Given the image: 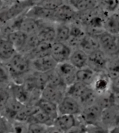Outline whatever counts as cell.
Here are the masks:
<instances>
[{
  "label": "cell",
  "instance_id": "22",
  "mask_svg": "<svg viewBox=\"0 0 119 133\" xmlns=\"http://www.w3.org/2000/svg\"><path fill=\"white\" fill-rule=\"evenodd\" d=\"M104 29L106 32L112 35H119V13H111L106 16Z\"/></svg>",
  "mask_w": 119,
  "mask_h": 133
},
{
  "label": "cell",
  "instance_id": "41",
  "mask_svg": "<svg viewBox=\"0 0 119 133\" xmlns=\"http://www.w3.org/2000/svg\"><path fill=\"white\" fill-rule=\"evenodd\" d=\"M109 133H119V124H118L117 125H116L115 127H114L113 128L110 129L109 130Z\"/></svg>",
  "mask_w": 119,
  "mask_h": 133
},
{
  "label": "cell",
  "instance_id": "11",
  "mask_svg": "<svg viewBox=\"0 0 119 133\" xmlns=\"http://www.w3.org/2000/svg\"><path fill=\"white\" fill-rule=\"evenodd\" d=\"M57 107L59 115L79 116L82 111V108L79 102L74 98L67 95Z\"/></svg>",
  "mask_w": 119,
  "mask_h": 133
},
{
  "label": "cell",
  "instance_id": "19",
  "mask_svg": "<svg viewBox=\"0 0 119 133\" xmlns=\"http://www.w3.org/2000/svg\"><path fill=\"white\" fill-rule=\"evenodd\" d=\"M97 72L87 66L86 68L77 70L76 81L88 87H92L97 78Z\"/></svg>",
  "mask_w": 119,
  "mask_h": 133
},
{
  "label": "cell",
  "instance_id": "28",
  "mask_svg": "<svg viewBox=\"0 0 119 133\" xmlns=\"http://www.w3.org/2000/svg\"><path fill=\"white\" fill-rule=\"evenodd\" d=\"M54 122H55V121L53 120V118H51L49 115L44 113V111H42L38 107L37 111H36L34 114L32 116L28 123H39V124L44 125L46 126L51 127L54 125Z\"/></svg>",
  "mask_w": 119,
  "mask_h": 133
},
{
  "label": "cell",
  "instance_id": "46",
  "mask_svg": "<svg viewBox=\"0 0 119 133\" xmlns=\"http://www.w3.org/2000/svg\"><path fill=\"white\" fill-rule=\"evenodd\" d=\"M118 13H119V11H118Z\"/></svg>",
  "mask_w": 119,
  "mask_h": 133
},
{
  "label": "cell",
  "instance_id": "45",
  "mask_svg": "<svg viewBox=\"0 0 119 133\" xmlns=\"http://www.w3.org/2000/svg\"><path fill=\"white\" fill-rule=\"evenodd\" d=\"M86 133H88V132H86Z\"/></svg>",
  "mask_w": 119,
  "mask_h": 133
},
{
  "label": "cell",
  "instance_id": "32",
  "mask_svg": "<svg viewBox=\"0 0 119 133\" xmlns=\"http://www.w3.org/2000/svg\"><path fill=\"white\" fill-rule=\"evenodd\" d=\"M40 41L37 34H31V35L27 36L26 43L25 45V47L22 51V54L24 55H27L31 51H32L34 48L38 45V44L39 43Z\"/></svg>",
  "mask_w": 119,
  "mask_h": 133
},
{
  "label": "cell",
  "instance_id": "30",
  "mask_svg": "<svg viewBox=\"0 0 119 133\" xmlns=\"http://www.w3.org/2000/svg\"><path fill=\"white\" fill-rule=\"evenodd\" d=\"M98 6L107 15L119 11V1H98Z\"/></svg>",
  "mask_w": 119,
  "mask_h": 133
},
{
  "label": "cell",
  "instance_id": "12",
  "mask_svg": "<svg viewBox=\"0 0 119 133\" xmlns=\"http://www.w3.org/2000/svg\"><path fill=\"white\" fill-rule=\"evenodd\" d=\"M30 64L32 70L42 73H47L55 70L57 65L51 55L32 59Z\"/></svg>",
  "mask_w": 119,
  "mask_h": 133
},
{
  "label": "cell",
  "instance_id": "4",
  "mask_svg": "<svg viewBox=\"0 0 119 133\" xmlns=\"http://www.w3.org/2000/svg\"><path fill=\"white\" fill-rule=\"evenodd\" d=\"M79 18V13L67 2L60 6L54 13V22L55 23L71 24Z\"/></svg>",
  "mask_w": 119,
  "mask_h": 133
},
{
  "label": "cell",
  "instance_id": "6",
  "mask_svg": "<svg viewBox=\"0 0 119 133\" xmlns=\"http://www.w3.org/2000/svg\"><path fill=\"white\" fill-rule=\"evenodd\" d=\"M70 28V36L67 44L72 50L79 48L82 40L87 34L86 29L79 20H76L71 24H69Z\"/></svg>",
  "mask_w": 119,
  "mask_h": 133
},
{
  "label": "cell",
  "instance_id": "38",
  "mask_svg": "<svg viewBox=\"0 0 119 133\" xmlns=\"http://www.w3.org/2000/svg\"><path fill=\"white\" fill-rule=\"evenodd\" d=\"M86 132L88 133H109L107 129L104 128L101 125L88 126Z\"/></svg>",
  "mask_w": 119,
  "mask_h": 133
},
{
  "label": "cell",
  "instance_id": "27",
  "mask_svg": "<svg viewBox=\"0 0 119 133\" xmlns=\"http://www.w3.org/2000/svg\"><path fill=\"white\" fill-rule=\"evenodd\" d=\"M38 107L37 105H25L14 117V120L19 123H27L29 121L32 116L37 111Z\"/></svg>",
  "mask_w": 119,
  "mask_h": 133
},
{
  "label": "cell",
  "instance_id": "16",
  "mask_svg": "<svg viewBox=\"0 0 119 133\" xmlns=\"http://www.w3.org/2000/svg\"><path fill=\"white\" fill-rule=\"evenodd\" d=\"M78 122L79 119L77 116L59 115L55 120L53 126H55L62 132L67 133L75 126Z\"/></svg>",
  "mask_w": 119,
  "mask_h": 133
},
{
  "label": "cell",
  "instance_id": "29",
  "mask_svg": "<svg viewBox=\"0 0 119 133\" xmlns=\"http://www.w3.org/2000/svg\"><path fill=\"white\" fill-rule=\"evenodd\" d=\"M55 31H56V37H55V42L67 43L70 36L69 25L63 23H56Z\"/></svg>",
  "mask_w": 119,
  "mask_h": 133
},
{
  "label": "cell",
  "instance_id": "14",
  "mask_svg": "<svg viewBox=\"0 0 119 133\" xmlns=\"http://www.w3.org/2000/svg\"><path fill=\"white\" fill-rule=\"evenodd\" d=\"M54 13L55 11L44 9L43 7L36 5L35 3V4L32 6L31 8H29L27 11V12H25V15L37 20L55 22H54Z\"/></svg>",
  "mask_w": 119,
  "mask_h": 133
},
{
  "label": "cell",
  "instance_id": "44",
  "mask_svg": "<svg viewBox=\"0 0 119 133\" xmlns=\"http://www.w3.org/2000/svg\"><path fill=\"white\" fill-rule=\"evenodd\" d=\"M9 133H16V132H9Z\"/></svg>",
  "mask_w": 119,
  "mask_h": 133
},
{
  "label": "cell",
  "instance_id": "20",
  "mask_svg": "<svg viewBox=\"0 0 119 133\" xmlns=\"http://www.w3.org/2000/svg\"><path fill=\"white\" fill-rule=\"evenodd\" d=\"M79 48L84 50L88 55L99 50L100 48L97 36L87 33L86 36L82 40Z\"/></svg>",
  "mask_w": 119,
  "mask_h": 133
},
{
  "label": "cell",
  "instance_id": "26",
  "mask_svg": "<svg viewBox=\"0 0 119 133\" xmlns=\"http://www.w3.org/2000/svg\"><path fill=\"white\" fill-rule=\"evenodd\" d=\"M36 105L42 111H44V113H46L51 118H53L54 121L59 116L58 107H57V105H56V104H54V103H51V102H49V101L41 98Z\"/></svg>",
  "mask_w": 119,
  "mask_h": 133
},
{
  "label": "cell",
  "instance_id": "43",
  "mask_svg": "<svg viewBox=\"0 0 119 133\" xmlns=\"http://www.w3.org/2000/svg\"><path fill=\"white\" fill-rule=\"evenodd\" d=\"M117 36V45H118V48L119 50V35L116 36Z\"/></svg>",
  "mask_w": 119,
  "mask_h": 133
},
{
  "label": "cell",
  "instance_id": "2",
  "mask_svg": "<svg viewBox=\"0 0 119 133\" xmlns=\"http://www.w3.org/2000/svg\"><path fill=\"white\" fill-rule=\"evenodd\" d=\"M102 110L103 109L95 103L82 109L78 117L86 127L100 125Z\"/></svg>",
  "mask_w": 119,
  "mask_h": 133
},
{
  "label": "cell",
  "instance_id": "35",
  "mask_svg": "<svg viewBox=\"0 0 119 133\" xmlns=\"http://www.w3.org/2000/svg\"><path fill=\"white\" fill-rule=\"evenodd\" d=\"M11 96V94L8 91V90L4 88H0V113L4 111Z\"/></svg>",
  "mask_w": 119,
  "mask_h": 133
},
{
  "label": "cell",
  "instance_id": "42",
  "mask_svg": "<svg viewBox=\"0 0 119 133\" xmlns=\"http://www.w3.org/2000/svg\"><path fill=\"white\" fill-rule=\"evenodd\" d=\"M5 2H3V1H0V12L2 11L3 9H4L5 6Z\"/></svg>",
  "mask_w": 119,
  "mask_h": 133
},
{
  "label": "cell",
  "instance_id": "8",
  "mask_svg": "<svg viewBox=\"0 0 119 133\" xmlns=\"http://www.w3.org/2000/svg\"><path fill=\"white\" fill-rule=\"evenodd\" d=\"M72 50L67 43L54 42L52 43L51 56L57 64L64 63L69 61Z\"/></svg>",
  "mask_w": 119,
  "mask_h": 133
},
{
  "label": "cell",
  "instance_id": "36",
  "mask_svg": "<svg viewBox=\"0 0 119 133\" xmlns=\"http://www.w3.org/2000/svg\"><path fill=\"white\" fill-rule=\"evenodd\" d=\"M10 75L7 66L0 62V84H6L10 81Z\"/></svg>",
  "mask_w": 119,
  "mask_h": 133
},
{
  "label": "cell",
  "instance_id": "7",
  "mask_svg": "<svg viewBox=\"0 0 119 133\" xmlns=\"http://www.w3.org/2000/svg\"><path fill=\"white\" fill-rule=\"evenodd\" d=\"M119 124V107L116 104L102 110L100 125L109 130Z\"/></svg>",
  "mask_w": 119,
  "mask_h": 133
},
{
  "label": "cell",
  "instance_id": "17",
  "mask_svg": "<svg viewBox=\"0 0 119 133\" xmlns=\"http://www.w3.org/2000/svg\"><path fill=\"white\" fill-rule=\"evenodd\" d=\"M69 62L77 70L86 68L88 64V55L80 48L73 50Z\"/></svg>",
  "mask_w": 119,
  "mask_h": 133
},
{
  "label": "cell",
  "instance_id": "21",
  "mask_svg": "<svg viewBox=\"0 0 119 133\" xmlns=\"http://www.w3.org/2000/svg\"><path fill=\"white\" fill-rule=\"evenodd\" d=\"M27 36L21 31L17 30L9 34L6 38L12 43L17 52L21 53L26 43Z\"/></svg>",
  "mask_w": 119,
  "mask_h": 133
},
{
  "label": "cell",
  "instance_id": "10",
  "mask_svg": "<svg viewBox=\"0 0 119 133\" xmlns=\"http://www.w3.org/2000/svg\"><path fill=\"white\" fill-rule=\"evenodd\" d=\"M67 88L47 84L41 92V98L44 100L59 105L66 96Z\"/></svg>",
  "mask_w": 119,
  "mask_h": 133
},
{
  "label": "cell",
  "instance_id": "15",
  "mask_svg": "<svg viewBox=\"0 0 119 133\" xmlns=\"http://www.w3.org/2000/svg\"><path fill=\"white\" fill-rule=\"evenodd\" d=\"M92 89L97 96H102L111 91V78L106 72L97 74Z\"/></svg>",
  "mask_w": 119,
  "mask_h": 133
},
{
  "label": "cell",
  "instance_id": "40",
  "mask_svg": "<svg viewBox=\"0 0 119 133\" xmlns=\"http://www.w3.org/2000/svg\"><path fill=\"white\" fill-rule=\"evenodd\" d=\"M46 133H64L59 130L58 129L56 128L55 126H51L48 127V130H47Z\"/></svg>",
  "mask_w": 119,
  "mask_h": 133
},
{
  "label": "cell",
  "instance_id": "34",
  "mask_svg": "<svg viewBox=\"0 0 119 133\" xmlns=\"http://www.w3.org/2000/svg\"><path fill=\"white\" fill-rule=\"evenodd\" d=\"M48 126L36 123H30L27 124L26 133H46Z\"/></svg>",
  "mask_w": 119,
  "mask_h": 133
},
{
  "label": "cell",
  "instance_id": "9",
  "mask_svg": "<svg viewBox=\"0 0 119 133\" xmlns=\"http://www.w3.org/2000/svg\"><path fill=\"white\" fill-rule=\"evenodd\" d=\"M55 70L67 87L76 82V73L78 70L69 61L57 64Z\"/></svg>",
  "mask_w": 119,
  "mask_h": 133
},
{
  "label": "cell",
  "instance_id": "1",
  "mask_svg": "<svg viewBox=\"0 0 119 133\" xmlns=\"http://www.w3.org/2000/svg\"><path fill=\"white\" fill-rule=\"evenodd\" d=\"M10 76L14 79H22L25 75L32 71L30 60L26 55L22 53H16L9 61L5 64Z\"/></svg>",
  "mask_w": 119,
  "mask_h": 133
},
{
  "label": "cell",
  "instance_id": "13",
  "mask_svg": "<svg viewBox=\"0 0 119 133\" xmlns=\"http://www.w3.org/2000/svg\"><path fill=\"white\" fill-rule=\"evenodd\" d=\"M55 22L40 20L39 29L37 35L40 42H49L53 43L55 41L56 31Z\"/></svg>",
  "mask_w": 119,
  "mask_h": 133
},
{
  "label": "cell",
  "instance_id": "23",
  "mask_svg": "<svg viewBox=\"0 0 119 133\" xmlns=\"http://www.w3.org/2000/svg\"><path fill=\"white\" fill-rule=\"evenodd\" d=\"M17 52L7 38H0V61H9Z\"/></svg>",
  "mask_w": 119,
  "mask_h": 133
},
{
  "label": "cell",
  "instance_id": "33",
  "mask_svg": "<svg viewBox=\"0 0 119 133\" xmlns=\"http://www.w3.org/2000/svg\"><path fill=\"white\" fill-rule=\"evenodd\" d=\"M64 1L59 0H44V1H38L36 2V5L50 11H55L60 6L64 4Z\"/></svg>",
  "mask_w": 119,
  "mask_h": 133
},
{
  "label": "cell",
  "instance_id": "18",
  "mask_svg": "<svg viewBox=\"0 0 119 133\" xmlns=\"http://www.w3.org/2000/svg\"><path fill=\"white\" fill-rule=\"evenodd\" d=\"M40 27V20L23 15L21 19L19 30L26 34L27 35L34 34L38 32Z\"/></svg>",
  "mask_w": 119,
  "mask_h": 133
},
{
  "label": "cell",
  "instance_id": "24",
  "mask_svg": "<svg viewBox=\"0 0 119 133\" xmlns=\"http://www.w3.org/2000/svg\"><path fill=\"white\" fill-rule=\"evenodd\" d=\"M52 43L49 42H40L33 50L25 55L29 60L51 55Z\"/></svg>",
  "mask_w": 119,
  "mask_h": 133
},
{
  "label": "cell",
  "instance_id": "3",
  "mask_svg": "<svg viewBox=\"0 0 119 133\" xmlns=\"http://www.w3.org/2000/svg\"><path fill=\"white\" fill-rule=\"evenodd\" d=\"M97 36L99 41L100 50L103 51L109 59L119 56L116 36L104 31Z\"/></svg>",
  "mask_w": 119,
  "mask_h": 133
},
{
  "label": "cell",
  "instance_id": "39",
  "mask_svg": "<svg viewBox=\"0 0 119 133\" xmlns=\"http://www.w3.org/2000/svg\"><path fill=\"white\" fill-rule=\"evenodd\" d=\"M9 128L8 121L4 116L0 114V133H9Z\"/></svg>",
  "mask_w": 119,
  "mask_h": 133
},
{
  "label": "cell",
  "instance_id": "31",
  "mask_svg": "<svg viewBox=\"0 0 119 133\" xmlns=\"http://www.w3.org/2000/svg\"><path fill=\"white\" fill-rule=\"evenodd\" d=\"M106 73L111 79L119 75V56L109 59Z\"/></svg>",
  "mask_w": 119,
  "mask_h": 133
},
{
  "label": "cell",
  "instance_id": "37",
  "mask_svg": "<svg viewBox=\"0 0 119 133\" xmlns=\"http://www.w3.org/2000/svg\"><path fill=\"white\" fill-rule=\"evenodd\" d=\"M111 91L114 95H119V75L111 79Z\"/></svg>",
  "mask_w": 119,
  "mask_h": 133
},
{
  "label": "cell",
  "instance_id": "5",
  "mask_svg": "<svg viewBox=\"0 0 119 133\" xmlns=\"http://www.w3.org/2000/svg\"><path fill=\"white\" fill-rule=\"evenodd\" d=\"M109 58L100 49L88 55V67L97 73L106 72Z\"/></svg>",
  "mask_w": 119,
  "mask_h": 133
},
{
  "label": "cell",
  "instance_id": "25",
  "mask_svg": "<svg viewBox=\"0 0 119 133\" xmlns=\"http://www.w3.org/2000/svg\"><path fill=\"white\" fill-rule=\"evenodd\" d=\"M67 2L77 11L79 14L87 13L98 6V1L79 0V1H68Z\"/></svg>",
  "mask_w": 119,
  "mask_h": 133
}]
</instances>
